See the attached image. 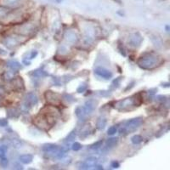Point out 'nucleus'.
<instances>
[{"label": "nucleus", "instance_id": "9d476101", "mask_svg": "<svg viewBox=\"0 0 170 170\" xmlns=\"http://www.w3.org/2000/svg\"><path fill=\"white\" fill-rule=\"evenodd\" d=\"M83 108L85 110V112L86 114L88 115V114H90V113L93 112V111L95 108V102H94V100H88L86 103H85V106H83Z\"/></svg>", "mask_w": 170, "mask_h": 170}, {"label": "nucleus", "instance_id": "473e14b6", "mask_svg": "<svg viewBox=\"0 0 170 170\" xmlns=\"http://www.w3.org/2000/svg\"><path fill=\"white\" fill-rule=\"evenodd\" d=\"M37 55H38V52L37 51L32 52V54H31V56H30V59H33V58L35 57Z\"/></svg>", "mask_w": 170, "mask_h": 170}, {"label": "nucleus", "instance_id": "39448f33", "mask_svg": "<svg viewBox=\"0 0 170 170\" xmlns=\"http://www.w3.org/2000/svg\"><path fill=\"white\" fill-rule=\"evenodd\" d=\"M45 98L47 101L49 102V104L51 105H59L60 102H61V98H60V95L55 92L52 91H47L45 93Z\"/></svg>", "mask_w": 170, "mask_h": 170}, {"label": "nucleus", "instance_id": "6e6552de", "mask_svg": "<svg viewBox=\"0 0 170 170\" xmlns=\"http://www.w3.org/2000/svg\"><path fill=\"white\" fill-rule=\"evenodd\" d=\"M97 158L91 157V158H88V159H86L83 162H82L81 168L82 169H88V168H91L93 167H95V165L97 163Z\"/></svg>", "mask_w": 170, "mask_h": 170}, {"label": "nucleus", "instance_id": "c9c22d12", "mask_svg": "<svg viewBox=\"0 0 170 170\" xmlns=\"http://www.w3.org/2000/svg\"><path fill=\"white\" fill-rule=\"evenodd\" d=\"M0 100H1V98H0Z\"/></svg>", "mask_w": 170, "mask_h": 170}, {"label": "nucleus", "instance_id": "b1692460", "mask_svg": "<svg viewBox=\"0 0 170 170\" xmlns=\"http://www.w3.org/2000/svg\"><path fill=\"white\" fill-rule=\"evenodd\" d=\"M120 82H121V78H116L115 80H113L112 83V88H117L120 84Z\"/></svg>", "mask_w": 170, "mask_h": 170}, {"label": "nucleus", "instance_id": "393cba45", "mask_svg": "<svg viewBox=\"0 0 170 170\" xmlns=\"http://www.w3.org/2000/svg\"><path fill=\"white\" fill-rule=\"evenodd\" d=\"M102 144H103V141L102 140H100V141H97L96 143H94L91 146V149L93 150H97V149L100 148V146H102Z\"/></svg>", "mask_w": 170, "mask_h": 170}, {"label": "nucleus", "instance_id": "bb28decb", "mask_svg": "<svg viewBox=\"0 0 170 170\" xmlns=\"http://www.w3.org/2000/svg\"><path fill=\"white\" fill-rule=\"evenodd\" d=\"M72 148L73 151H75V152H77V151H79L80 149L82 148V146L80 145V143L75 142L72 145Z\"/></svg>", "mask_w": 170, "mask_h": 170}, {"label": "nucleus", "instance_id": "f03ea898", "mask_svg": "<svg viewBox=\"0 0 170 170\" xmlns=\"http://www.w3.org/2000/svg\"><path fill=\"white\" fill-rule=\"evenodd\" d=\"M159 58L156 55L153 54H146L143 55L139 59L138 61V65L140 68L145 69V70H149L152 69L158 66L159 64Z\"/></svg>", "mask_w": 170, "mask_h": 170}, {"label": "nucleus", "instance_id": "dca6fc26", "mask_svg": "<svg viewBox=\"0 0 170 170\" xmlns=\"http://www.w3.org/2000/svg\"><path fill=\"white\" fill-rule=\"evenodd\" d=\"M8 67L11 69L14 72H16V71H19L21 69V64L17 62V61H9L8 62Z\"/></svg>", "mask_w": 170, "mask_h": 170}, {"label": "nucleus", "instance_id": "ddd939ff", "mask_svg": "<svg viewBox=\"0 0 170 170\" xmlns=\"http://www.w3.org/2000/svg\"><path fill=\"white\" fill-rule=\"evenodd\" d=\"M65 38H66L67 42H72V43H74V42H76L78 41V36L73 32H66Z\"/></svg>", "mask_w": 170, "mask_h": 170}, {"label": "nucleus", "instance_id": "72a5a7b5", "mask_svg": "<svg viewBox=\"0 0 170 170\" xmlns=\"http://www.w3.org/2000/svg\"><path fill=\"white\" fill-rule=\"evenodd\" d=\"M96 169H103V167H101V166H97V168H95Z\"/></svg>", "mask_w": 170, "mask_h": 170}, {"label": "nucleus", "instance_id": "1a4fd4ad", "mask_svg": "<svg viewBox=\"0 0 170 170\" xmlns=\"http://www.w3.org/2000/svg\"><path fill=\"white\" fill-rule=\"evenodd\" d=\"M94 72L96 73L98 76L101 77V78H103L105 79H110L112 78V73L110 71L105 69V68L99 67L97 69H95Z\"/></svg>", "mask_w": 170, "mask_h": 170}, {"label": "nucleus", "instance_id": "f3484780", "mask_svg": "<svg viewBox=\"0 0 170 170\" xmlns=\"http://www.w3.org/2000/svg\"><path fill=\"white\" fill-rule=\"evenodd\" d=\"M76 115L78 116V118H83L85 116L87 115L86 114V112H85V110L83 107H82V106H79V107H78L76 109Z\"/></svg>", "mask_w": 170, "mask_h": 170}, {"label": "nucleus", "instance_id": "4468645a", "mask_svg": "<svg viewBox=\"0 0 170 170\" xmlns=\"http://www.w3.org/2000/svg\"><path fill=\"white\" fill-rule=\"evenodd\" d=\"M118 138H111L109 140H106V150H108V149H112L113 147H115L117 145H118Z\"/></svg>", "mask_w": 170, "mask_h": 170}, {"label": "nucleus", "instance_id": "aec40b11", "mask_svg": "<svg viewBox=\"0 0 170 170\" xmlns=\"http://www.w3.org/2000/svg\"><path fill=\"white\" fill-rule=\"evenodd\" d=\"M75 138H76V131L73 130L67 135L66 140H67V142H71V141L75 140Z\"/></svg>", "mask_w": 170, "mask_h": 170}, {"label": "nucleus", "instance_id": "7ed1b4c3", "mask_svg": "<svg viewBox=\"0 0 170 170\" xmlns=\"http://www.w3.org/2000/svg\"><path fill=\"white\" fill-rule=\"evenodd\" d=\"M143 119L142 118H133L128 121L125 124L124 128H121L120 130V134H123V133H126V134H128V133H132L134 132L140 127V125L142 124Z\"/></svg>", "mask_w": 170, "mask_h": 170}, {"label": "nucleus", "instance_id": "a211bd4d", "mask_svg": "<svg viewBox=\"0 0 170 170\" xmlns=\"http://www.w3.org/2000/svg\"><path fill=\"white\" fill-rule=\"evenodd\" d=\"M131 141L134 145H139V144H140L143 141V138L140 135L136 134V135H134V136L131 138Z\"/></svg>", "mask_w": 170, "mask_h": 170}, {"label": "nucleus", "instance_id": "cd10ccee", "mask_svg": "<svg viewBox=\"0 0 170 170\" xmlns=\"http://www.w3.org/2000/svg\"><path fill=\"white\" fill-rule=\"evenodd\" d=\"M7 148L5 146H0V158H3L6 154Z\"/></svg>", "mask_w": 170, "mask_h": 170}, {"label": "nucleus", "instance_id": "423d86ee", "mask_svg": "<svg viewBox=\"0 0 170 170\" xmlns=\"http://www.w3.org/2000/svg\"><path fill=\"white\" fill-rule=\"evenodd\" d=\"M38 102V99L37 95L33 93H28L26 97H25V104L27 107H32V106H36Z\"/></svg>", "mask_w": 170, "mask_h": 170}, {"label": "nucleus", "instance_id": "412c9836", "mask_svg": "<svg viewBox=\"0 0 170 170\" xmlns=\"http://www.w3.org/2000/svg\"><path fill=\"white\" fill-rule=\"evenodd\" d=\"M8 115L9 118H17L19 116V112L15 109L8 110Z\"/></svg>", "mask_w": 170, "mask_h": 170}, {"label": "nucleus", "instance_id": "7c9ffc66", "mask_svg": "<svg viewBox=\"0 0 170 170\" xmlns=\"http://www.w3.org/2000/svg\"><path fill=\"white\" fill-rule=\"evenodd\" d=\"M8 124V122L5 119H2V120H0V126H2V127H5Z\"/></svg>", "mask_w": 170, "mask_h": 170}, {"label": "nucleus", "instance_id": "a878e982", "mask_svg": "<svg viewBox=\"0 0 170 170\" xmlns=\"http://www.w3.org/2000/svg\"><path fill=\"white\" fill-rule=\"evenodd\" d=\"M117 127L116 126H112V127L109 128V129L107 131V134H109V135H113V134H115L117 133Z\"/></svg>", "mask_w": 170, "mask_h": 170}, {"label": "nucleus", "instance_id": "f257e3e1", "mask_svg": "<svg viewBox=\"0 0 170 170\" xmlns=\"http://www.w3.org/2000/svg\"><path fill=\"white\" fill-rule=\"evenodd\" d=\"M141 99L140 94H135L134 96L126 98L124 100H119L118 102H116L115 108L118 110L120 112H124V111H129L132 110L135 106H139L141 104Z\"/></svg>", "mask_w": 170, "mask_h": 170}, {"label": "nucleus", "instance_id": "c756f323", "mask_svg": "<svg viewBox=\"0 0 170 170\" xmlns=\"http://www.w3.org/2000/svg\"><path fill=\"white\" fill-rule=\"evenodd\" d=\"M86 89H87V85L84 84L80 85L78 87V93H83Z\"/></svg>", "mask_w": 170, "mask_h": 170}, {"label": "nucleus", "instance_id": "0eeeda50", "mask_svg": "<svg viewBox=\"0 0 170 170\" xmlns=\"http://www.w3.org/2000/svg\"><path fill=\"white\" fill-rule=\"evenodd\" d=\"M142 42V37L140 36V33H133L131 34L128 38V42L130 43L131 46L134 47H138L140 45V43Z\"/></svg>", "mask_w": 170, "mask_h": 170}, {"label": "nucleus", "instance_id": "4be33fe9", "mask_svg": "<svg viewBox=\"0 0 170 170\" xmlns=\"http://www.w3.org/2000/svg\"><path fill=\"white\" fill-rule=\"evenodd\" d=\"M32 75L38 78H42V77L47 76V73L44 71H35L32 72Z\"/></svg>", "mask_w": 170, "mask_h": 170}, {"label": "nucleus", "instance_id": "6ab92c4d", "mask_svg": "<svg viewBox=\"0 0 170 170\" xmlns=\"http://www.w3.org/2000/svg\"><path fill=\"white\" fill-rule=\"evenodd\" d=\"M89 127H88V125L86 126V127H84L83 128H82V130H81V134H80V137L81 138H85V137H87L88 135V134H89Z\"/></svg>", "mask_w": 170, "mask_h": 170}, {"label": "nucleus", "instance_id": "2eb2a0df", "mask_svg": "<svg viewBox=\"0 0 170 170\" xmlns=\"http://www.w3.org/2000/svg\"><path fill=\"white\" fill-rule=\"evenodd\" d=\"M106 123H107V120L105 118H100L98 119L97 123H96V127L99 130H103L104 128H106Z\"/></svg>", "mask_w": 170, "mask_h": 170}, {"label": "nucleus", "instance_id": "f704fd0d", "mask_svg": "<svg viewBox=\"0 0 170 170\" xmlns=\"http://www.w3.org/2000/svg\"><path fill=\"white\" fill-rule=\"evenodd\" d=\"M55 1H56L57 3H61V2H62L63 0H55Z\"/></svg>", "mask_w": 170, "mask_h": 170}, {"label": "nucleus", "instance_id": "20e7f679", "mask_svg": "<svg viewBox=\"0 0 170 170\" xmlns=\"http://www.w3.org/2000/svg\"><path fill=\"white\" fill-rule=\"evenodd\" d=\"M28 0H0V5L5 8H19L23 6Z\"/></svg>", "mask_w": 170, "mask_h": 170}, {"label": "nucleus", "instance_id": "5701e85b", "mask_svg": "<svg viewBox=\"0 0 170 170\" xmlns=\"http://www.w3.org/2000/svg\"><path fill=\"white\" fill-rule=\"evenodd\" d=\"M8 10H9L8 8H5V7H3V6L0 7V18L6 16L8 12H9Z\"/></svg>", "mask_w": 170, "mask_h": 170}, {"label": "nucleus", "instance_id": "9b49d317", "mask_svg": "<svg viewBox=\"0 0 170 170\" xmlns=\"http://www.w3.org/2000/svg\"><path fill=\"white\" fill-rule=\"evenodd\" d=\"M20 162L23 164H29L33 160V156L32 154H24V155L20 156Z\"/></svg>", "mask_w": 170, "mask_h": 170}, {"label": "nucleus", "instance_id": "f8f14e48", "mask_svg": "<svg viewBox=\"0 0 170 170\" xmlns=\"http://www.w3.org/2000/svg\"><path fill=\"white\" fill-rule=\"evenodd\" d=\"M4 43H5V45L8 46L9 48H12L14 46L18 44L19 40L17 39V38H14V37H9V38H7L6 39H5Z\"/></svg>", "mask_w": 170, "mask_h": 170}, {"label": "nucleus", "instance_id": "2f4dec72", "mask_svg": "<svg viewBox=\"0 0 170 170\" xmlns=\"http://www.w3.org/2000/svg\"><path fill=\"white\" fill-rule=\"evenodd\" d=\"M119 166H120V165H119L118 162L114 161L112 162V167L113 168H119Z\"/></svg>", "mask_w": 170, "mask_h": 170}, {"label": "nucleus", "instance_id": "c85d7f7f", "mask_svg": "<svg viewBox=\"0 0 170 170\" xmlns=\"http://www.w3.org/2000/svg\"><path fill=\"white\" fill-rule=\"evenodd\" d=\"M0 163H1V165H2V167L6 168L7 166H8V163H9V162H8V159L3 158L2 159H1V161H0Z\"/></svg>", "mask_w": 170, "mask_h": 170}]
</instances>
